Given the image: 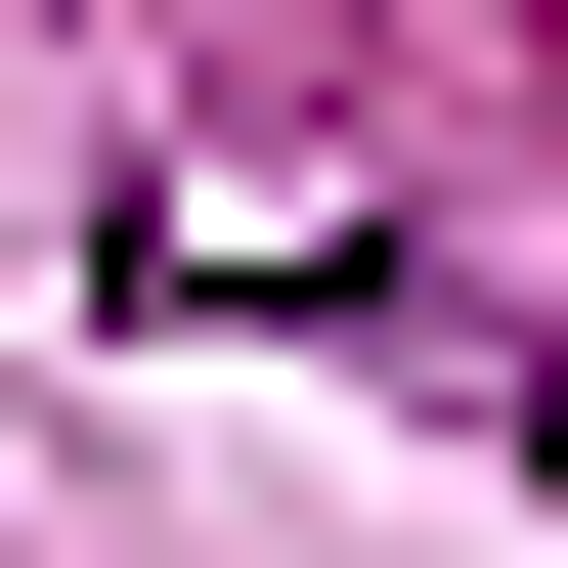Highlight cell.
Here are the masks:
<instances>
[{
	"label": "cell",
	"instance_id": "6da1fadb",
	"mask_svg": "<svg viewBox=\"0 0 568 568\" xmlns=\"http://www.w3.org/2000/svg\"><path fill=\"white\" fill-rule=\"evenodd\" d=\"M44 88H88V0H0V132H44Z\"/></svg>",
	"mask_w": 568,
	"mask_h": 568
}]
</instances>
